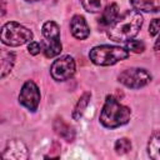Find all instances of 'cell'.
Instances as JSON below:
<instances>
[{
  "mask_svg": "<svg viewBox=\"0 0 160 160\" xmlns=\"http://www.w3.org/2000/svg\"><path fill=\"white\" fill-rule=\"evenodd\" d=\"M82 8L89 12H101L105 9L106 0H80Z\"/></svg>",
  "mask_w": 160,
  "mask_h": 160,
  "instance_id": "17",
  "label": "cell"
},
{
  "mask_svg": "<svg viewBox=\"0 0 160 160\" xmlns=\"http://www.w3.org/2000/svg\"><path fill=\"white\" fill-rule=\"evenodd\" d=\"M52 126H54V131L60 138H62L64 140H66L69 142L74 141V139H75V130H74V128L71 125L65 122L62 118H56L54 124H52Z\"/></svg>",
  "mask_w": 160,
  "mask_h": 160,
  "instance_id": "11",
  "label": "cell"
},
{
  "mask_svg": "<svg viewBox=\"0 0 160 160\" xmlns=\"http://www.w3.org/2000/svg\"><path fill=\"white\" fill-rule=\"evenodd\" d=\"M40 90L38 85L32 80H28L21 86L20 94H19V102L26 108L29 111L34 112L38 110L39 102H40Z\"/></svg>",
  "mask_w": 160,
  "mask_h": 160,
  "instance_id": "8",
  "label": "cell"
},
{
  "mask_svg": "<svg viewBox=\"0 0 160 160\" xmlns=\"http://www.w3.org/2000/svg\"><path fill=\"white\" fill-rule=\"evenodd\" d=\"M28 156V148L19 139L9 140L2 150V158L6 160H26Z\"/></svg>",
  "mask_w": 160,
  "mask_h": 160,
  "instance_id": "9",
  "label": "cell"
},
{
  "mask_svg": "<svg viewBox=\"0 0 160 160\" xmlns=\"http://www.w3.org/2000/svg\"><path fill=\"white\" fill-rule=\"evenodd\" d=\"M120 84L130 89H140L146 86L151 81V75L142 68H129L121 71L118 76Z\"/></svg>",
  "mask_w": 160,
  "mask_h": 160,
  "instance_id": "6",
  "label": "cell"
},
{
  "mask_svg": "<svg viewBox=\"0 0 160 160\" xmlns=\"http://www.w3.org/2000/svg\"><path fill=\"white\" fill-rule=\"evenodd\" d=\"M25 1H28V2H36V1H40V0H25Z\"/></svg>",
  "mask_w": 160,
  "mask_h": 160,
  "instance_id": "23",
  "label": "cell"
},
{
  "mask_svg": "<svg viewBox=\"0 0 160 160\" xmlns=\"http://www.w3.org/2000/svg\"><path fill=\"white\" fill-rule=\"evenodd\" d=\"M131 6L138 11L158 12L160 11V0H130Z\"/></svg>",
  "mask_w": 160,
  "mask_h": 160,
  "instance_id": "13",
  "label": "cell"
},
{
  "mask_svg": "<svg viewBox=\"0 0 160 160\" xmlns=\"http://www.w3.org/2000/svg\"><path fill=\"white\" fill-rule=\"evenodd\" d=\"M114 150L118 155H125L131 150V141L126 138L118 139L115 145H114Z\"/></svg>",
  "mask_w": 160,
  "mask_h": 160,
  "instance_id": "18",
  "label": "cell"
},
{
  "mask_svg": "<svg viewBox=\"0 0 160 160\" xmlns=\"http://www.w3.org/2000/svg\"><path fill=\"white\" fill-rule=\"evenodd\" d=\"M15 64V54L12 51H1V78L4 79L14 68Z\"/></svg>",
  "mask_w": 160,
  "mask_h": 160,
  "instance_id": "15",
  "label": "cell"
},
{
  "mask_svg": "<svg viewBox=\"0 0 160 160\" xmlns=\"http://www.w3.org/2000/svg\"><path fill=\"white\" fill-rule=\"evenodd\" d=\"M160 32V19H154L149 25V35L155 36Z\"/></svg>",
  "mask_w": 160,
  "mask_h": 160,
  "instance_id": "21",
  "label": "cell"
},
{
  "mask_svg": "<svg viewBox=\"0 0 160 160\" xmlns=\"http://www.w3.org/2000/svg\"><path fill=\"white\" fill-rule=\"evenodd\" d=\"M28 51L30 55H38L40 51H42V44L38 41H30L28 45Z\"/></svg>",
  "mask_w": 160,
  "mask_h": 160,
  "instance_id": "20",
  "label": "cell"
},
{
  "mask_svg": "<svg viewBox=\"0 0 160 160\" xmlns=\"http://www.w3.org/2000/svg\"><path fill=\"white\" fill-rule=\"evenodd\" d=\"M129 50L115 45H99L89 51V59L99 66H110L121 60L128 59Z\"/></svg>",
  "mask_w": 160,
  "mask_h": 160,
  "instance_id": "3",
  "label": "cell"
},
{
  "mask_svg": "<svg viewBox=\"0 0 160 160\" xmlns=\"http://www.w3.org/2000/svg\"><path fill=\"white\" fill-rule=\"evenodd\" d=\"M70 30L75 39L78 40H85L90 35V28L81 15H74L70 20Z\"/></svg>",
  "mask_w": 160,
  "mask_h": 160,
  "instance_id": "10",
  "label": "cell"
},
{
  "mask_svg": "<svg viewBox=\"0 0 160 160\" xmlns=\"http://www.w3.org/2000/svg\"><path fill=\"white\" fill-rule=\"evenodd\" d=\"M148 154L154 160H160V131L154 132L148 142Z\"/></svg>",
  "mask_w": 160,
  "mask_h": 160,
  "instance_id": "16",
  "label": "cell"
},
{
  "mask_svg": "<svg viewBox=\"0 0 160 160\" xmlns=\"http://www.w3.org/2000/svg\"><path fill=\"white\" fill-rule=\"evenodd\" d=\"M126 42H128L126 44V49L129 51H132L135 54H140V52H142L145 50V44L142 41H140V40H132L131 39V40H129Z\"/></svg>",
  "mask_w": 160,
  "mask_h": 160,
  "instance_id": "19",
  "label": "cell"
},
{
  "mask_svg": "<svg viewBox=\"0 0 160 160\" xmlns=\"http://www.w3.org/2000/svg\"><path fill=\"white\" fill-rule=\"evenodd\" d=\"M154 49H155L156 51H160V32H159V36H158L155 44H154Z\"/></svg>",
  "mask_w": 160,
  "mask_h": 160,
  "instance_id": "22",
  "label": "cell"
},
{
  "mask_svg": "<svg viewBox=\"0 0 160 160\" xmlns=\"http://www.w3.org/2000/svg\"><path fill=\"white\" fill-rule=\"evenodd\" d=\"M130 116L131 110L128 106L120 104L112 95H108L101 109L99 120L102 124V126L108 129H115L128 124Z\"/></svg>",
  "mask_w": 160,
  "mask_h": 160,
  "instance_id": "2",
  "label": "cell"
},
{
  "mask_svg": "<svg viewBox=\"0 0 160 160\" xmlns=\"http://www.w3.org/2000/svg\"><path fill=\"white\" fill-rule=\"evenodd\" d=\"M76 71L75 60L70 55H62L58 58L50 66L51 78L56 81H65L74 76Z\"/></svg>",
  "mask_w": 160,
  "mask_h": 160,
  "instance_id": "7",
  "label": "cell"
},
{
  "mask_svg": "<svg viewBox=\"0 0 160 160\" xmlns=\"http://www.w3.org/2000/svg\"><path fill=\"white\" fill-rule=\"evenodd\" d=\"M118 18H119V6H118V4H115V2L110 4L101 11V16L99 19V25H101L104 28H109Z\"/></svg>",
  "mask_w": 160,
  "mask_h": 160,
  "instance_id": "12",
  "label": "cell"
},
{
  "mask_svg": "<svg viewBox=\"0 0 160 160\" xmlns=\"http://www.w3.org/2000/svg\"><path fill=\"white\" fill-rule=\"evenodd\" d=\"M32 31L16 21H9L1 28V42L8 46H20L28 44L32 40Z\"/></svg>",
  "mask_w": 160,
  "mask_h": 160,
  "instance_id": "4",
  "label": "cell"
},
{
  "mask_svg": "<svg viewBox=\"0 0 160 160\" xmlns=\"http://www.w3.org/2000/svg\"><path fill=\"white\" fill-rule=\"evenodd\" d=\"M41 32L44 36V44H42V52L46 58H55L58 56L61 50H62V45L60 41V28L59 25L52 21L49 20L46 22H44L42 28H41Z\"/></svg>",
  "mask_w": 160,
  "mask_h": 160,
  "instance_id": "5",
  "label": "cell"
},
{
  "mask_svg": "<svg viewBox=\"0 0 160 160\" xmlns=\"http://www.w3.org/2000/svg\"><path fill=\"white\" fill-rule=\"evenodd\" d=\"M90 99H91V92H89V91L84 92L79 98V100H78V102L72 110V119L74 120H80V118L82 116V114L85 112V110L90 102Z\"/></svg>",
  "mask_w": 160,
  "mask_h": 160,
  "instance_id": "14",
  "label": "cell"
},
{
  "mask_svg": "<svg viewBox=\"0 0 160 160\" xmlns=\"http://www.w3.org/2000/svg\"><path fill=\"white\" fill-rule=\"evenodd\" d=\"M142 15L138 10H128L120 15L109 28L108 36L116 42H126L135 38L142 26Z\"/></svg>",
  "mask_w": 160,
  "mask_h": 160,
  "instance_id": "1",
  "label": "cell"
}]
</instances>
